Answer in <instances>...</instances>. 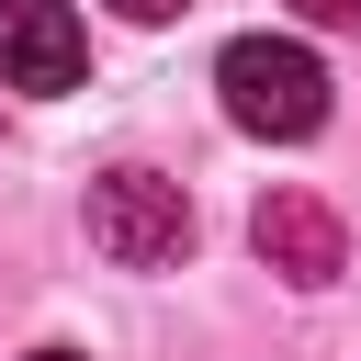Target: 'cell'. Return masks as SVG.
I'll return each mask as SVG.
<instances>
[{
	"label": "cell",
	"instance_id": "1",
	"mask_svg": "<svg viewBox=\"0 0 361 361\" xmlns=\"http://www.w3.org/2000/svg\"><path fill=\"white\" fill-rule=\"evenodd\" d=\"M214 90H226V124L282 135V147L327 124V68H316V45H293V34H237V45L214 56Z\"/></svg>",
	"mask_w": 361,
	"mask_h": 361
},
{
	"label": "cell",
	"instance_id": "2",
	"mask_svg": "<svg viewBox=\"0 0 361 361\" xmlns=\"http://www.w3.org/2000/svg\"><path fill=\"white\" fill-rule=\"evenodd\" d=\"M90 248H102L113 271H180V248H192L180 180H158V169H102V180H90Z\"/></svg>",
	"mask_w": 361,
	"mask_h": 361
},
{
	"label": "cell",
	"instance_id": "3",
	"mask_svg": "<svg viewBox=\"0 0 361 361\" xmlns=\"http://www.w3.org/2000/svg\"><path fill=\"white\" fill-rule=\"evenodd\" d=\"M90 45H79V11L68 0H0V90H79Z\"/></svg>",
	"mask_w": 361,
	"mask_h": 361
},
{
	"label": "cell",
	"instance_id": "4",
	"mask_svg": "<svg viewBox=\"0 0 361 361\" xmlns=\"http://www.w3.org/2000/svg\"><path fill=\"white\" fill-rule=\"evenodd\" d=\"M248 237H259V259H271L282 282H338V271H350V226H338L316 192H271V203L248 214Z\"/></svg>",
	"mask_w": 361,
	"mask_h": 361
},
{
	"label": "cell",
	"instance_id": "5",
	"mask_svg": "<svg viewBox=\"0 0 361 361\" xmlns=\"http://www.w3.org/2000/svg\"><path fill=\"white\" fill-rule=\"evenodd\" d=\"M305 23H361V0H293Z\"/></svg>",
	"mask_w": 361,
	"mask_h": 361
},
{
	"label": "cell",
	"instance_id": "6",
	"mask_svg": "<svg viewBox=\"0 0 361 361\" xmlns=\"http://www.w3.org/2000/svg\"><path fill=\"white\" fill-rule=\"evenodd\" d=\"M113 11H124V23H169L180 0H113Z\"/></svg>",
	"mask_w": 361,
	"mask_h": 361
},
{
	"label": "cell",
	"instance_id": "7",
	"mask_svg": "<svg viewBox=\"0 0 361 361\" xmlns=\"http://www.w3.org/2000/svg\"><path fill=\"white\" fill-rule=\"evenodd\" d=\"M34 361H79V350H34Z\"/></svg>",
	"mask_w": 361,
	"mask_h": 361
}]
</instances>
